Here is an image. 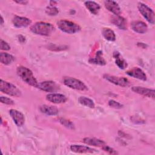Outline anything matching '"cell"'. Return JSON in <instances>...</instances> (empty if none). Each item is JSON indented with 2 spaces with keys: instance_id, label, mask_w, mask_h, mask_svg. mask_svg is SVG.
Here are the masks:
<instances>
[{
  "instance_id": "obj_1",
  "label": "cell",
  "mask_w": 155,
  "mask_h": 155,
  "mask_svg": "<svg viewBox=\"0 0 155 155\" xmlns=\"http://www.w3.org/2000/svg\"><path fill=\"white\" fill-rule=\"evenodd\" d=\"M54 30V27L51 24L45 22H37L30 27L33 33L45 36H50Z\"/></svg>"
},
{
  "instance_id": "obj_2",
  "label": "cell",
  "mask_w": 155,
  "mask_h": 155,
  "mask_svg": "<svg viewBox=\"0 0 155 155\" xmlns=\"http://www.w3.org/2000/svg\"><path fill=\"white\" fill-rule=\"evenodd\" d=\"M16 73L18 76L26 84L34 87H37L38 82L34 76L33 72L28 68L24 66L17 67Z\"/></svg>"
},
{
  "instance_id": "obj_3",
  "label": "cell",
  "mask_w": 155,
  "mask_h": 155,
  "mask_svg": "<svg viewBox=\"0 0 155 155\" xmlns=\"http://www.w3.org/2000/svg\"><path fill=\"white\" fill-rule=\"evenodd\" d=\"M57 25L60 30L68 34H74L81 30V27L78 24L65 19L58 21Z\"/></svg>"
},
{
  "instance_id": "obj_4",
  "label": "cell",
  "mask_w": 155,
  "mask_h": 155,
  "mask_svg": "<svg viewBox=\"0 0 155 155\" xmlns=\"http://www.w3.org/2000/svg\"><path fill=\"white\" fill-rule=\"evenodd\" d=\"M0 90L1 92L11 96L19 97L21 96V91L13 84L1 79Z\"/></svg>"
},
{
  "instance_id": "obj_5",
  "label": "cell",
  "mask_w": 155,
  "mask_h": 155,
  "mask_svg": "<svg viewBox=\"0 0 155 155\" xmlns=\"http://www.w3.org/2000/svg\"><path fill=\"white\" fill-rule=\"evenodd\" d=\"M63 83L68 87L79 91H85L88 89L87 86L81 81L73 77H64Z\"/></svg>"
},
{
  "instance_id": "obj_6",
  "label": "cell",
  "mask_w": 155,
  "mask_h": 155,
  "mask_svg": "<svg viewBox=\"0 0 155 155\" xmlns=\"http://www.w3.org/2000/svg\"><path fill=\"white\" fill-rule=\"evenodd\" d=\"M137 8L143 18L150 24H154L155 21V15L154 11L142 2H139Z\"/></svg>"
},
{
  "instance_id": "obj_7",
  "label": "cell",
  "mask_w": 155,
  "mask_h": 155,
  "mask_svg": "<svg viewBox=\"0 0 155 155\" xmlns=\"http://www.w3.org/2000/svg\"><path fill=\"white\" fill-rule=\"evenodd\" d=\"M37 88L45 92L53 93L58 91L60 89V86L54 81H46L38 83Z\"/></svg>"
},
{
  "instance_id": "obj_8",
  "label": "cell",
  "mask_w": 155,
  "mask_h": 155,
  "mask_svg": "<svg viewBox=\"0 0 155 155\" xmlns=\"http://www.w3.org/2000/svg\"><path fill=\"white\" fill-rule=\"evenodd\" d=\"M104 78L110 82L120 87H126L130 85V81L125 77L116 76L110 74H104Z\"/></svg>"
},
{
  "instance_id": "obj_9",
  "label": "cell",
  "mask_w": 155,
  "mask_h": 155,
  "mask_svg": "<svg viewBox=\"0 0 155 155\" xmlns=\"http://www.w3.org/2000/svg\"><path fill=\"white\" fill-rule=\"evenodd\" d=\"M9 114L18 127H22L24 124L25 117L21 111L15 109H11L9 110Z\"/></svg>"
},
{
  "instance_id": "obj_10",
  "label": "cell",
  "mask_w": 155,
  "mask_h": 155,
  "mask_svg": "<svg viewBox=\"0 0 155 155\" xmlns=\"http://www.w3.org/2000/svg\"><path fill=\"white\" fill-rule=\"evenodd\" d=\"M131 90L134 93L142 95L143 96L154 99L155 91L154 89H150L140 86H134L131 88Z\"/></svg>"
},
{
  "instance_id": "obj_11",
  "label": "cell",
  "mask_w": 155,
  "mask_h": 155,
  "mask_svg": "<svg viewBox=\"0 0 155 155\" xmlns=\"http://www.w3.org/2000/svg\"><path fill=\"white\" fill-rule=\"evenodd\" d=\"M45 98L48 102L56 104L65 103L67 101V97L64 94L56 93L48 94Z\"/></svg>"
},
{
  "instance_id": "obj_12",
  "label": "cell",
  "mask_w": 155,
  "mask_h": 155,
  "mask_svg": "<svg viewBox=\"0 0 155 155\" xmlns=\"http://www.w3.org/2000/svg\"><path fill=\"white\" fill-rule=\"evenodd\" d=\"M126 74L131 77L141 81H145L147 80V75L139 67H133L127 70L126 71Z\"/></svg>"
},
{
  "instance_id": "obj_13",
  "label": "cell",
  "mask_w": 155,
  "mask_h": 155,
  "mask_svg": "<svg viewBox=\"0 0 155 155\" xmlns=\"http://www.w3.org/2000/svg\"><path fill=\"white\" fill-rule=\"evenodd\" d=\"M12 23L15 27L24 28L29 26L31 23V21L26 17L15 16L12 19Z\"/></svg>"
},
{
  "instance_id": "obj_14",
  "label": "cell",
  "mask_w": 155,
  "mask_h": 155,
  "mask_svg": "<svg viewBox=\"0 0 155 155\" xmlns=\"http://www.w3.org/2000/svg\"><path fill=\"white\" fill-rule=\"evenodd\" d=\"M131 27L132 30L140 34L145 33L148 30L147 25L143 21H135L131 23Z\"/></svg>"
},
{
  "instance_id": "obj_15",
  "label": "cell",
  "mask_w": 155,
  "mask_h": 155,
  "mask_svg": "<svg viewBox=\"0 0 155 155\" xmlns=\"http://www.w3.org/2000/svg\"><path fill=\"white\" fill-rule=\"evenodd\" d=\"M105 7L114 15H119L121 13V9L118 3L114 1H104Z\"/></svg>"
},
{
  "instance_id": "obj_16",
  "label": "cell",
  "mask_w": 155,
  "mask_h": 155,
  "mask_svg": "<svg viewBox=\"0 0 155 155\" xmlns=\"http://www.w3.org/2000/svg\"><path fill=\"white\" fill-rule=\"evenodd\" d=\"M111 22L120 30H127V21L122 16L119 15L113 16L111 18Z\"/></svg>"
},
{
  "instance_id": "obj_17",
  "label": "cell",
  "mask_w": 155,
  "mask_h": 155,
  "mask_svg": "<svg viewBox=\"0 0 155 155\" xmlns=\"http://www.w3.org/2000/svg\"><path fill=\"white\" fill-rule=\"evenodd\" d=\"M70 150L76 153H93L96 152L94 149L81 145H72L70 146Z\"/></svg>"
},
{
  "instance_id": "obj_18",
  "label": "cell",
  "mask_w": 155,
  "mask_h": 155,
  "mask_svg": "<svg viewBox=\"0 0 155 155\" xmlns=\"http://www.w3.org/2000/svg\"><path fill=\"white\" fill-rule=\"evenodd\" d=\"M41 113L48 116H55L58 114L59 110L57 107L53 105H42L39 107Z\"/></svg>"
},
{
  "instance_id": "obj_19",
  "label": "cell",
  "mask_w": 155,
  "mask_h": 155,
  "mask_svg": "<svg viewBox=\"0 0 155 155\" xmlns=\"http://www.w3.org/2000/svg\"><path fill=\"white\" fill-rule=\"evenodd\" d=\"M83 142L88 145L93 147H102L106 145V143L104 140L96 137H85L83 139Z\"/></svg>"
},
{
  "instance_id": "obj_20",
  "label": "cell",
  "mask_w": 155,
  "mask_h": 155,
  "mask_svg": "<svg viewBox=\"0 0 155 155\" xmlns=\"http://www.w3.org/2000/svg\"><path fill=\"white\" fill-rule=\"evenodd\" d=\"M84 5L91 13L95 15L98 14L101 9L100 5L94 1H85L84 2Z\"/></svg>"
},
{
  "instance_id": "obj_21",
  "label": "cell",
  "mask_w": 155,
  "mask_h": 155,
  "mask_svg": "<svg viewBox=\"0 0 155 155\" xmlns=\"http://www.w3.org/2000/svg\"><path fill=\"white\" fill-rule=\"evenodd\" d=\"M114 58L115 59V63L117 65V67L120 69H125L127 67L128 64L126 62V61L121 56L119 52L115 51L113 52V54Z\"/></svg>"
},
{
  "instance_id": "obj_22",
  "label": "cell",
  "mask_w": 155,
  "mask_h": 155,
  "mask_svg": "<svg viewBox=\"0 0 155 155\" xmlns=\"http://www.w3.org/2000/svg\"><path fill=\"white\" fill-rule=\"evenodd\" d=\"M88 61L90 64H94L99 65H105L107 64L106 61L102 57V52L101 50L97 51L94 58H90Z\"/></svg>"
},
{
  "instance_id": "obj_23",
  "label": "cell",
  "mask_w": 155,
  "mask_h": 155,
  "mask_svg": "<svg viewBox=\"0 0 155 155\" xmlns=\"http://www.w3.org/2000/svg\"><path fill=\"white\" fill-rule=\"evenodd\" d=\"M15 61V57L7 53L1 52L0 54V61L1 62L5 65H10Z\"/></svg>"
},
{
  "instance_id": "obj_24",
  "label": "cell",
  "mask_w": 155,
  "mask_h": 155,
  "mask_svg": "<svg viewBox=\"0 0 155 155\" xmlns=\"http://www.w3.org/2000/svg\"><path fill=\"white\" fill-rule=\"evenodd\" d=\"M102 35L107 41H114L116 40V35L114 31L110 28H104L102 30Z\"/></svg>"
},
{
  "instance_id": "obj_25",
  "label": "cell",
  "mask_w": 155,
  "mask_h": 155,
  "mask_svg": "<svg viewBox=\"0 0 155 155\" xmlns=\"http://www.w3.org/2000/svg\"><path fill=\"white\" fill-rule=\"evenodd\" d=\"M78 102L81 105L90 108H94L95 107V104L94 101L92 99L85 96H80L78 98Z\"/></svg>"
},
{
  "instance_id": "obj_26",
  "label": "cell",
  "mask_w": 155,
  "mask_h": 155,
  "mask_svg": "<svg viewBox=\"0 0 155 155\" xmlns=\"http://www.w3.org/2000/svg\"><path fill=\"white\" fill-rule=\"evenodd\" d=\"M45 13L49 16H55L59 13V9L54 5H50L46 7Z\"/></svg>"
},
{
  "instance_id": "obj_27",
  "label": "cell",
  "mask_w": 155,
  "mask_h": 155,
  "mask_svg": "<svg viewBox=\"0 0 155 155\" xmlns=\"http://www.w3.org/2000/svg\"><path fill=\"white\" fill-rule=\"evenodd\" d=\"M59 122H60V124L64 126L66 128H70V129H74V124L69 120L64 119V118H59Z\"/></svg>"
},
{
  "instance_id": "obj_28",
  "label": "cell",
  "mask_w": 155,
  "mask_h": 155,
  "mask_svg": "<svg viewBox=\"0 0 155 155\" xmlns=\"http://www.w3.org/2000/svg\"><path fill=\"white\" fill-rule=\"evenodd\" d=\"M108 105L112 108H115V109H120V108H123V107H124V105L122 104H120L113 99H111L108 101Z\"/></svg>"
},
{
  "instance_id": "obj_29",
  "label": "cell",
  "mask_w": 155,
  "mask_h": 155,
  "mask_svg": "<svg viewBox=\"0 0 155 155\" xmlns=\"http://www.w3.org/2000/svg\"><path fill=\"white\" fill-rule=\"evenodd\" d=\"M0 101H1V103L4 104H7V105H13L15 104L14 101L12 99L9 98V97H5V96H1L0 97Z\"/></svg>"
},
{
  "instance_id": "obj_30",
  "label": "cell",
  "mask_w": 155,
  "mask_h": 155,
  "mask_svg": "<svg viewBox=\"0 0 155 155\" xmlns=\"http://www.w3.org/2000/svg\"><path fill=\"white\" fill-rule=\"evenodd\" d=\"M102 148L104 151H105V152H107L109 154H117V153L113 148H111V147H109L107 145H105L103 147H102Z\"/></svg>"
},
{
  "instance_id": "obj_31",
  "label": "cell",
  "mask_w": 155,
  "mask_h": 155,
  "mask_svg": "<svg viewBox=\"0 0 155 155\" xmlns=\"http://www.w3.org/2000/svg\"><path fill=\"white\" fill-rule=\"evenodd\" d=\"M0 47L2 50H9L10 49V45L2 39L0 41Z\"/></svg>"
},
{
  "instance_id": "obj_32",
  "label": "cell",
  "mask_w": 155,
  "mask_h": 155,
  "mask_svg": "<svg viewBox=\"0 0 155 155\" xmlns=\"http://www.w3.org/2000/svg\"><path fill=\"white\" fill-rule=\"evenodd\" d=\"M18 37V40H19V42H21V43H23V42H25V38L24 36H23L22 35H19Z\"/></svg>"
},
{
  "instance_id": "obj_33",
  "label": "cell",
  "mask_w": 155,
  "mask_h": 155,
  "mask_svg": "<svg viewBox=\"0 0 155 155\" xmlns=\"http://www.w3.org/2000/svg\"><path fill=\"white\" fill-rule=\"evenodd\" d=\"M15 2H16V3H18V4H23V5H25V4H27V2H28V1H15Z\"/></svg>"
},
{
  "instance_id": "obj_34",
  "label": "cell",
  "mask_w": 155,
  "mask_h": 155,
  "mask_svg": "<svg viewBox=\"0 0 155 155\" xmlns=\"http://www.w3.org/2000/svg\"><path fill=\"white\" fill-rule=\"evenodd\" d=\"M3 24H4V19H3L2 16H1V25H3Z\"/></svg>"
}]
</instances>
